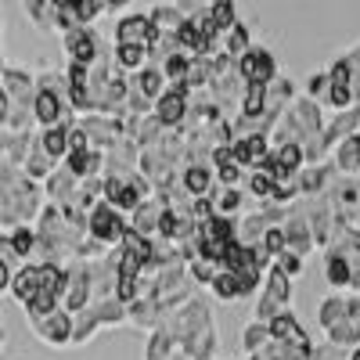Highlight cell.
I'll list each match as a JSON object with an SVG mask.
<instances>
[{
  "label": "cell",
  "instance_id": "1",
  "mask_svg": "<svg viewBox=\"0 0 360 360\" xmlns=\"http://www.w3.org/2000/svg\"><path fill=\"white\" fill-rule=\"evenodd\" d=\"M238 76L245 83H259V86H270L278 79V62L274 54L263 51V47H249L242 58H238Z\"/></svg>",
  "mask_w": 360,
  "mask_h": 360
},
{
  "label": "cell",
  "instance_id": "2",
  "mask_svg": "<svg viewBox=\"0 0 360 360\" xmlns=\"http://www.w3.org/2000/svg\"><path fill=\"white\" fill-rule=\"evenodd\" d=\"M144 180H137V176H123V173H112L108 180H105V198H108V205L112 209H141V198H144Z\"/></svg>",
  "mask_w": 360,
  "mask_h": 360
},
{
  "label": "cell",
  "instance_id": "3",
  "mask_svg": "<svg viewBox=\"0 0 360 360\" xmlns=\"http://www.w3.org/2000/svg\"><path fill=\"white\" fill-rule=\"evenodd\" d=\"M127 231H130V227L123 224L119 209H112V205H98L94 217H90V234H94L98 242H123Z\"/></svg>",
  "mask_w": 360,
  "mask_h": 360
},
{
  "label": "cell",
  "instance_id": "4",
  "mask_svg": "<svg viewBox=\"0 0 360 360\" xmlns=\"http://www.w3.org/2000/svg\"><path fill=\"white\" fill-rule=\"evenodd\" d=\"M188 115V86H169L155 101V119L162 127H180Z\"/></svg>",
  "mask_w": 360,
  "mask_h": 360
},
{
  "label": "cell",
  "instance_id": "5",
  "mask_svg": "<svg viewBox=\"0 0 360 360\" xmlns=\"http://www.w3.org/2000/svg\"><path fill=\"white\" fill-rule=\"evenodd\" d=\"M328 101H332L335 108H349L356 105V94H353V72H349V62L342 58V62L328 72Z\"/></svg>",
  "mask_w": 360,
  "mask_h": 360
},
{
  "label": "cell",
  "instance_id": "6",
  "mask_svg": "<svg viewBox=\"0 0 360 360\" xmlns=\"http://www.w3.org/2000/svg\"><path fill=\"white\" fill-rule=\"evenodd\" d=\"M342 259H346V266H349V288H356L360 292V231H339V242L332 245Z\"/></svg>",
  "mask_w": 360,
  "mask_h": 360
},
{
  "label": "cell",
  "instance_id": "7",
  "mask_svg": "<svg viewBox=\"0 0 360 360\" xmlns=\"http://www.w3.org/2000/svg\"><path fill=\"white\" fill-rule=\"evenodd\" d=\"M65 47L76 58V65H90V62H94V54H98V37L90 33L86 25H76L72 33L65 37Z\"/></svg>",
  "mask_w": 360,
  "mask_h": 360
},
{
  "label": "cell",
  "instance_id": "8",
  "mask_svg": "<svg viewBox=\"0 0 360 360\" xmlns=\"http://www.w3.org/2000/svg\"><path fill=\"white\" fill-rule=\"evenodd\" d=\"M180 184H184V191H188V195L205 198L209 191H213V173H209V166L195 162V166H188V169H184V176H180Z\"/></svg>",
  "mask_w": 360,
  "mask_h": 360
},
{
  "label": "cell",
  "instance_id": "9",
  "mask_svg": "<svg viewBox=\"0 0 360 360\" xmlns=\"http://www.w3.org/2000/svg\"><path fill=\"white\" fill-rule=\"evenodd\" d=\"M335 166L342 173H360V134H353L349 141L339 144V152H335Z\"/></svg>",
  "mask_w": 360,
  "mask_h": 360
},
{
  "label": "cell",
  "instance_id": "10",
  "mask_svg": "<svg viewBox=\"0 0 360 360\" xmlns=\"http://www.w3.org/2000/svg\"><path fill=\"white\" fill-rule=\"evenodd\" d=\"M162 83H166V76H162V65L159 69H144L141 76H137V94L141 98H148V101H159L162 94H166V90H162Z\"/></svg>",
  "mask_w": 360,
  "mask_h": 360
},
{
  "label": "cell",
  "instance_id": "11",
  "mask_svg": "<svg viewBox=\"0 0 360 360\" xmlns=\"http://www.w3.org/2000/svg\"><path fill=\"white\" fill-rule=\"evenodd\" d=\"M324 278H328V285H335V288H349V266H346V259H342L335 249H328Z\"/></svg>",
  "mask_w": 360,
  "mask_h": 360
},
{
  "label": "cell",
  "instance_id": "12",
  "mask_svg": "<svg viewBox=\"0 0 360 360\" xmlns=\"http://www.w3.org/2000/svg\"><path fill=\"white\" fill-rule=\"evenodd\" d=\"M37 119L47 123V127H54L58 119H62V101H58L54 90H40L37 94Z\"/></svg>",
  "mask_w": 360,
  "mask_h": 360
},
{
  "label": "cell",
  "instance_id": "13",
  "mask_svg": "<svg viewBox=\"0 0 360 360\" xmlns=\"http://www.w3.org/2000/svg\"><path fill=\"white\" fill-rule=\"evenodd\" d=\"M101 166V155L94 152V148H83V152H69V169L72 176H90Z\"/></svg>",
  "mask_w": 360,
  "mask_h": 360
},
{
  "label": "cell",
  "instance_id": "14",
  "mask_svg": "<svg viewBox=\"0 0 360 360\" xmlns=\"http://www.w3.org/2000/svg\"><path fill=\"white\" fill-rule=\"evenodd\" d=\"M209 288L217 292V299H238V295H242V285H238V278L231 274V270H220L217 281L209 285Z\"/></svg>",
  "mask_w": 360,
  "mask_h": 360
},
{
  "label": "cell",
  "instance_id": "15",
  "mask_svg": "<svg viewBox=\"0 0 360 360\" xmlns=\"http://www.w3.org/2000/svg\"><path fill=\"white\" fill-rule=\"evenodd\" d=\"M266 342H270V324H259V321H256V324H249V328H245V349H249L252 356H256V353H263V346H266Z\"/></svg>",
  "mask_w": 360,
  "mask_h": 360
},
{
  "label": "cell",
  "instance_id": "16",
  "mask_svg": "<svg viewBox=\"0 0 360 360\" xmlns=\"http://www.w3.org/2000/svg\"><path fill=\"white\" fill-rule=\"evenodd\" d=\"M44 152H47L51 159L65 155V152H69V130H65V127H54V130L44 137Z\"/></svg>",
  "mask_w": 360,
  "mask_h": 360
},
{
  "label": "cell",
  "instance_id": "17",
  "mask_svg": "<svg viewBox=\"0 0 360 360\" xmlns=\"http://www.w3.org/2000/svg\"><path fill=\"white\" fill-rule=\"evenodd\" d=\"M144 58H148V47H115V62L123 65V69H141L144 65Z\"/></svg>",
  "mask_w": 360,
  "mask_h": 360
},
{
  "label": "cell",
  "instance_id": "18",
  "mask_svg": "<svg viewBox=\"0 0 360 360\" xmlns=\"http://www.w3.org/2000/svg\"><path fill=\"white\" fill-rule=\"evenodd\" d=\"M238 209H242V191H238V188H224L220 202H217V217H231V213H238Z\"/></svg>",
  "mask_w": 360,
  "mask_h": 360
},
{
  "label": "cell",
  "instance_id": "19",
  "mask_svg": "<svg viewBox=\"0 0 360 360\" xmlns=\"http://www.w3.org/2000/svg\"><path fill=\"white\" fill-rule=\"evenodd\" d=\"M274 266H278L281 274L292 281V278H299V274H303V256H295V252H288V249H285V252L278 256V263H274Z\"/></svg>",
  "mask_w": 360,
  "mask_h": 360
},
{
  "label": "cell",
  "instance_id": "20",
  "mask_svg": "<svg viewBox=\"0 0 360 360\" xmlns=\"http://www.w3.org/2000/svg\"><path fill=\"white\" fill-rule=\"evenodd\" d=\"M29 245H33V234H29V231H18V234H15V252L22 256V252H29Z\"/></svg>",
  "mask_w": 360,
  "mask_h": 360
},
{
  "label": "cell",
  "instance_id": "21",
  "mask_svg": "<svg viewBox=\"0 0 360 360\" xmlns=\"http://www.w3.org/2000/svg\"><path fill=\"white\" fill-rule=\"evenodd\" d=\"M8 115V101H4V94H0V119Z\"/></svg>",
  "mask_w": 360,
  "mask_h": 360
},
{
  "label": "cell",
  "instance_id": "22",
  "mask_svg": "<svg viewBox=\"0 0 360 360\" xmlns=\"http://www.w3.org/2000/svg\"><path fill=\"white\" fill-rule=\"evenodd\" d=\"M4 281H8V270H4V263H0V288H4Z\"/></svg>",
  "mask_w": 360,
  "mask_h": 360
},
{
  "label": "cell",
  "instance_id": "23",
  "mask_svg": "<svg viewBox=\"0 0 360 360\" xmlns=\"http://www.w3.org/2000/svg\"><path fill=\"white\" fill-rule=\"evenodd\" d=\"M252 360H274V356H270V353H256Z\"/></svg>",
  "mask_w": 360,
  "mask_h": 360
}]
</instances>
